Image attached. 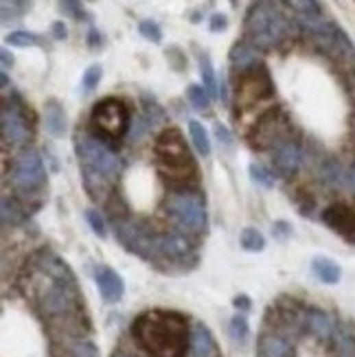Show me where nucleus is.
<instances>
[{"mask_svg": "<svg viewBox=\"0 0 355 357\" xmlns=\"http://www.w3.org/2000/svg\"><path fill=\"white\" fill-rule=\"evenodd\" d=\"M25 294L49 322L64 327L69 336H79L84 300L73 270L51 250L33 254L22 276Z\"/></svg>", "mask_w": 355, "mask_h": 357, "instance_id": "obj_1", "label": "nucleus"}, {"mask_svg": "<svg viewBox=\"0 0 355 357\" xmlns=\"http://www.w3.org/2000/svg\"><path fill=\"white\" fill-rule=\"evenodd\" d=\"M132 336L149 357H186L191 327L186 316L169 309L143 311L132 322Z\"/></svg>", "mask_w": 355, "mask_h": 357, "instance_id": "obj_2", "label": "nucleus"}, {"mask_svg": "<svg viewBox=\"0 0 355 357\" xmlns=\"http://www.w3.org/2000/svg\"><path fill=\"white\" fill-rule=\"evenodd\" d=\"M154 162L160 177L171 186H186L197 177V164L180 130H162L154 140Z\"/></svg>", "mask_w": 355, "mask_h": 357, "instance_id": "obj_3", "label": "nucleus"}, {"mask_svg": "<svg viewBox=\"0 0 355 357\" xmlns=\"http://www.w3.org/2000/svg\"><path fill=\"white\" fill-rule=\"evenodd\" d=\"M77 156L82 162L88 193L95 199H103L121 167L117 153L101 140L93 136H79L77 138Z\"/></svg>", "mask_w": 355, "mask_h": 357, "instance_id": "obj_4", "label": "nucleus"}, {"mask_svg": "<svg viewBox=\"0 0 355 357\" xmlns=\"http://www.w3.org/2000/svg\"><path fill=\"white\" fill-rule=\"evenodd\" d=\"M287 33L285 18L268 3L254 5L246 16V36L252 47L272 49Z\"/></svg>", "mask_w": 355, "mask_h": 357, "instance_id": "obj_5", "label": "nucleus"}, {"mask_svg": "<svg viewBox=\"0 0 355 357\" xmlns=\"http://www.w3.org/2000/svg\"><path fill=\"white\" fill-rule=\"evenodd\" d=\"M130 108L125 101L114 97H106L101 101H97L93 112H90V125L97 134H103L106 138H123L130 130Z\"/></svg>", "mask_w": 355, "mask_h": 357, "instance_id": "obj_6", "label": "nucleus"}, {"mask_svg": "<svg viewBox=\"0 0 355 357\" xmlns=\"http://www.w3.org/2000/svg\"><path fill=\"white\" fill-rule=\"evenodd\" d=\"M167 213L175 219L178 226L188 232H202L206 228V208L204 199L191 191H178L169 195Z\"/></svg>", "mask_w": 355, "mask_h": 357, "instance_id": "obj_7", "label": "nucleus"}, {"mask_svg": "<svg viewBox=\"0 0 355 357\" xmlns=\"http://www.w3.org/2000/svg\"><path fill=\"white\" fill-rule=\"evenodd\" d=\"M272 95H274V86L265 69L254 64L250 69L241 71L235 86V101L239 110H248L252 106L265 101V99H270Z\"/></svg>", "mask_w": 355, "mask_h": 357, "instance_id": "obj_8", "label": "nucleus"}, {"mask_svg": "<svg viewBox=\"0 0 355 357\" xmlns=\"http://www.w3.org/2000/svg\"><path fill=\"white\" fill-rule=\"evenodd\" d=\"M114 232L119 241L125 245L130 252H134L143 259H154L158 256V237L145 226H140L138 221H130L125 217L114 219Z\"/></svg>", "mask_w": 355, "mask_h": 357, "instance_id": "obj_9", "label": "nucleus"}, {"mask_svg": "<svg viewBox=\"0 0 355 357\" xmlns=\"http://www.w3.org/2000/svg\"><path fill=\"white\" fill-rule=\"evenodd\" d=\"M287 134V121L285 116L279 112V110H270L265 112L257 125L252 130V136H250V145L257 149H270V147H279L283 140V136Z\"/></svg>", "mask_w": 355, "mask_h": 357, "instance_id": "obj_10", "label": "nucleus"}, {"mask_svg": "<svg viewBox=\"0 0 355 357\" xmlns=\"http://www.w3.org/2000/svg\"><path fill=\"white\" fill-rule=\"evenodd\" d=\"M47 180L44 162L36 151H25L14 164V182L25 191H36Z\"/></svg>", "mask_w": 355, "mask_h": 357, "instance_id": "obj_11", "label": "nucleus"}, {"mask_svg": "<svg viewBox=\"0 0 355 357\" xmlns=\"http://www.w3.org/2000/svg\"><path fill=\"white\" fill-rule=\"evenodd\" d=\"M325 226L345 241L355 243V206L349 202H334L323 210Z\"/></svg>", "mask_w": 355, "mask_h": 357, "instance_id": "obj_12", "label": "nucleus"}, {"mask_svg": "<svg viewBox=\"0 0 355 357\" xmlns=\"http://www.w3.org/2000/svg\"><path fill=\"white\" fill-rule=\"evenodd\" d=\"M95 283L101 292V298L106 303H119L125 294V283L117 270L108 265H99L95 270Z\"/></svg>", "mask_w": 355, "mask_h": 357, "instance_id": "obj_13", "label": "nucleus"}, {"mask_svg": "<svg viewBox=\"0 0 355 357\" xmlns=\"http://www.w3.org/2000/svg\"><path fill=\"white\" fill-rule=\"evenodd\" d=\"M287 7L294 11L298 22H301L309 33L318 31L320 27H325L329 22L325 18L323 7H320L318 0H287Z\"/></svg>", "mask_w": 355, "mask_h": 357, "instance_id": "obj_14", "label": "nucleus"}, {"mask_svg": "<svg viewBox=\"0 0 355 357\" xmlns=\"http://www.w3.org/2000/svg\"><path fill=\"white\" fill-rule=\"evenodd\" d=\"M191 254V241L180 232H167L158 237V256L169 261H182Z\"/></svg>", "mask_w": 355, "mask_h": 357, "instance_id": "obj_15", "label": "nucleus"}, {"mask_svg": "<svg viewBox=\"0 0 355 357\" xmlns=\"http://www.w3.org/2000/svg\"><path fill=\"white\" fill-rule=\"evenodd\" d=\"M191 355L193 357H221V351L206 325L195 322L191 327Z\"/></svg>", "mask_w": 355, "mask_h": 357, "instance_id": "obj_16", "label": "nucleus"}, {"mask_svg": "<svg viewBox=\"0 0 355 357\" xmlns=\"http://www.w3.org/2000/svg\"><path fill=\"white\" fill-rule=\"evenodd\" d=\"M259 357H296L292 342L283 338L281 333H263L257 344Z\"/></svg>", "mask_w": 355, "mask_h": 357, "instance_id": "obj_17", "label": "nucleus"}, {"mask_svg": "<svg viewBox=\"0 0 355 357\" xmlns=\"http://www.w3.org/2000/svg\"><path fill=\"white\" fill-rule=\"evenodd\" d=\"M3 136L11 145H22L31 136L27 123H25V116L16 112L14 108L3 110Z\"/></svg>", "mask_w": 355, "mask_h": 357, "instance_id": "obj_18", "label": "nucleus"}, {"mask_svg": "<svg viewBox=\"0 0 355 357\" xmlns=\"http://www.w3.org/2000/svg\"><path fill=\"white\" fill-rule=\"evenodd\" d=\"M303 322L316 338L325 340V342L334 338V333H336L334 320H331L329 314H325V311H320V309H307L303 314Z\"/></svg>", "mask_w": 355, "mask_h": 357, "instance_id": "obj_19", "label": "nucleus"}, {"mask_svg": "<svg viewBox=\"0 0 355 357\" xmlns=\"http://www.w3.org/2000/svg\"><path fill=\"white\" fill-rule=\"evenodd\" d=\"M274 164L279 167L281 173H294L298 167H301L303 160V153L298 149V145L292 140H285L281 143L279 147H274Z\"/></svg>", "mask_w": 355, "mask_h": 357, "instance_id": "obj_20", "label": "nucleus"}, {"mask_svg": "<svg viewBox=\"0 0 355 357\" xmlns=\"http://www.w3.org/2000/svg\"><path fill=\"white\" fill-rule=\"evenodd\" d=\"M44 125H47L49 134H53L55 138H60L66 134V112L58 101H51L44 106Z\"/></svg>", "mask_w": 355, "mask_h": 357, "instance_id": "obj_21", "label": "nucleus"}, {"mask_svg": "<svg viewBox=\"0 0 355 357\" xmlns=\"http://www.w3.org/2000/svg\"><path fill=\"white\" fill-rule=\"evenodd\" d=\"M312 272L316 274V278L325 285H336L340 283L342 270L340 265L334 259H327V256H316L312 261Z\"/></svg>", "mask_w": 355, "mask_h": 357, "instance_id": "obj_22", "label": "nucleus"}, {"mask_svg": "<svg viewBox=\"0 0 355 357\" xmlns=\"http://www.w3.org/2000/svg\"><path fill=\"white\" fill-rule=\"evenodd\" d=\"M257 47H252V44L248 42H241V44H235V47H232V51H230V62L237 66L239 71H246V69H250V66H254V64H259L257 62Z\"/></svg>", "mask_w": 355, "mask_h": 357, "instance_id": "obj_23", "label": "nucleus"}, {"mask_svg": "<svg viewBox=\"0 0 355 357\" xmlns=\"http://www.w3.org/2000/svg\"><path fill=\"white\" fill-rule=\"evenodd\" d=\"M62 357H99V349L90 340H66L62 347Z\"/></svg>", "mask_w": 355, "mask_h": 357, "instance_id": "obj_24", "label": "nucleus"}, {"mask_svg": "<svg viewBox=\"0 0 355 357\" xmlns=\"http://www.w3.org/2000/svg\"><path fill=\"white\" fill-rule=\"evenodd\" d=\"M331 342H334V357H355V338L349 329H336Z\"/></svg>", "mask_w": 355, "mask_h": 357, "instance_id": "obj_25", "label": "nucleus"}, {"mask_svg": "<svg viewBox=\"0 0 355 357\" xmlns=\"http://www.w3.org/2000/svg\"><path fill=\"white\" fill-rule=\"evenodd\" d=\"M188 134H191V140L195 145L197 153L208 156L210 153V140H208V134H206L204 125H199L197 121H191L188 123Z\"/></svg>", "mask_w": 355, "mask_h": 357, "instance_id": "obj_26", "label": "nucleus"}, {"mask_svg": "<svg viewBox=\"0 0 355 357\" xmlns=\"http://www.w3.org/2000/svg\"><path fill=\"white\" fill-rule=\"evenodd\" d=\"M239 243H241V248L248 252H261L265 248V239L257 228H243Z\"/></svg>", "mask_w": 355, "mask_h": 357, "instance_id": "obj_27", "label": "nucleus"}, {"mask_svg": "<svg viewBox=\"0 0 355 357\" xmlns=\"http://www.w3.org/2000/svg\"><path fill=\"white\" fill-rule=\"evenodd\" d=\"M7 44H11V47H20V49H29V47H38L40 40H38V36H33V33L14 31L7 36Z\"/></svg>", "mask_w": 355, "mask_h": 357, "instance_id": "obj_28", "label": "nucleus"}, {"mask_svg": "<svg viewBox=\"0 0 355 357\" xmlns=\"http://www.w3.org/2000/svg\"><path fill=\"white\" fill-rule=\"evenodd\" d=\"M248 333H250V329H248L246 316H241V314L232 316V320H230V336H232V340L243 344V342L248 340Z\"/></svg>", "mask_w": 355, "mask_h": 357, "instance_id": "obj_29", "label": "nucleus"}, {"mask_svg": "<svg viewBox=\"0 0 355 357\" xmlns=\"http://www.w3.org/2000/svg\"><path fill=\"white\" fill-rule=\"evenodd\" d=\"M186 97H188V101H191V106L195 110H206L208 103H210V95L206 88L202 86H188V90H186Z\"/></svg>", "mask_w": 355, "mask_h": 357, "instance_id": "obj_30", "label": "nucleus"}, {"mask_svg": "<svg viewBox=\"0 0 355 357\" xmlns=\"http://www.w3.org/2000/svg\"><path fill=\"white\" fill-rule=\"evenodd\" d=\"M199 75H202V82H204V88L208 90V95H215V71L206 55L199 60Z\"/></svg>", "mask_w": 355, "mask_h": 357, "instance_id": "obj_31", "label": "nucleus"}, {"mask_svg": "<svg viewBox=\"0 0 355 357\" xmlns=\"http://www.w3.org/2000/svg\"><path fill=\"white\" fill-rule=\"evenodd\" d=\"M101 75H103L101 66L93 64L90 69H88V71L84 73V77H82V88H84V93H93L95 88L99 86V82H101Z\"/></svg>", "mask_w": 355, "mask_h": 357, "instance_id": "obj_32", "label": "nucleus"}, {"mask_svg": "<svg viewBox=\"0 0 355 357\" xmlns=\"http://www.w3.org/2000/svg\"><path fill=\"white\" fill-rule=\"evenodd\" d=\"M138 31H140L143 38L154 42V44H160V40H162V31H160V27L154 20H143L138 25Z\"/></svg>", "mask_w": 355, "mask_h": 357, "instance_id": "obj_33", "label": "nucleus"}, {"mask_svg": "<svg viewBox=\"0 0 355 357\" xmlns=\"http://www.w3.org/2000/svg\"><path fill=\"white\" fill-rule=\"evenodd\" d=\"M86 219H88V224H90V228H93V232L97 237H101V239H106V235H108V230H106V221H103V217L99 215V210H86Z\"/></svg>", "mask_w": 355, "mask_h": 357, "instance_id": "obj_34", "label": "nucleus"}, {"mask_svg": "<svg viewBox=\"0 0 355 357\" xmlns=\"http://www.w3.org/2000/svg\"><path fill=\"white\" fill-rule=\"evenodd\" d=\"M250 177L257 184H261V186H265V188H270L272 184H274V180H272V175L263 169V167H259V164H250Z\"/></svg>", "mask_w": 355, "mask_h": 357, "instance_id": "obj_35", "label": "nucleus"}, {"mask_svg": "<svg viewBox=\"0 0 355 357\" xmlns=\"http://www.w3.org/2000/svg\"><path fill=\"white\" fill-rule=\"evenodd\" d=\"M60 9L64 11L66 16H71L75 20L84 18V7L79 0H60Z\"/></svg>", "mask_w": 355, "mask_h": 357, "instance_id": "obj_36", "label": "nucleus"}, {"mask_svg": "<svg viewBox=\"0 0 355 357\" xmlns=\"http://www.w3.org/2000/svg\"><path fill=\"white\" fill-rule=\"evenodd\" d=\"M20 219H22V213L18 210V206L14 202H9V199H5L3 202V221L5 224H18Z\"/></svg>", "mask_w": 355, "mask_h": 357, "instance_id": "obj_37", "label": "nucleus"}, {"mask_svg": "<svg viewBox=\"0 0 355 357\" xmlns=\"http://www.w3.org/2000/svg\"><path fill=\"white\" fill-rule=\"evenodd\" d=\"M226 27H228V18H226L224 14H215L213 18H210V25H208V29L213 31V33L226 31Z\"/></svg>", "mask_w": 355, "mask_h": 357, "instance_id": "obj_38", "label": "nucleus"}, {"mask_svg": "<svg viewBox=\"0 0 355 357\" xmlns=\"http://www.w3.org/2000/svg\"><path fill=\"white\" fill-rule=\"evenodd\" d=\"M51 31H53V38H55V40H66V36H69V33H66L64 22H53Z\"/></svg>", "mask_w": 355, "mask_h": 357, "instance_id": "obj_39", "label": "nucleus"}, {"mask_svg": "<svg viewBox=\"0 0 355 357\" xmlns=\"http://www.w3.org/2000/svg\"><path fill=\"white\" fill-rule=\"evenodd\" d=\"M272 232H274L276 237H287V235H290V232H292V228L287 226L285 221H276L274 228H272Z\"/></svg>", "mask_w": 355, "mask_h": 357, "instance_id": "obj_40", "label": "nucleus"}, {"mask_svg": "<svg viewBox=\"0 0 355 357\" xmlns=\"http://www.w3.org/2000/svg\"><path fill=\"white\" fill-rule=\"evenodd\" d=\"M232 305H235L237 309H241V311H248L250 309V298L248 296H237L235 300H232Z\"/></svg>", "mask_w": 355, "mask_h": 357, "instance_id": "obj_41", "label": "nucleus"}, {"mask_svg": "<svg viewBox=\"0 0 355 357\" xmlns=\"http://www.w3.org/2000/svg\"><path fill=\"white\" fill-rule=\"evenodd\" d=\"M215 132H217V138L221 140V143H230L232 138H230V134H228V130L224 127V125H221V123H217V125H215Z\"/></svg>", "mask_w": 355, "mask_h": 357, "instance_id": "obj_42", "label": "nucleus"}, {"mask_svg": "<svg viewBox=\"0 0 355 357\" xmlns=\"http://www.w3.org/2000/svg\"><path fill=\"white\" fill-rule=\"evenodd\" d=\"M0 55H3V66H5V69H9V66L14 64V55H9L7 49H3V53H0Z\"/></svg>", "mask_w": 355, "mask_h": 357, "instance_id": "obj_43", "label": "nucleus"}, {"mask_svg": "<svg viewBox=\"0 0 355 357\" xmlns=\"http://www.w3.org/2000/svg\"><path fill=\"white\" fill-rule=\"evenodd\" d=\"M112 357H127V355H123V353H114Z\"/></svg>", "mask_w": 355, "mask_h": 357, "instance_id": "obj_44", "label": "nucleus"}, {"mask_svg": "<svg viewBox=\"0 0 355 357\" xmlns=\"http://www.w3.org/2000/svg\"><path fill=\"white\" fill-rule=\"evenodd\" d=\"M239 3V0H230V5H237Z\"/></svg>", "mask_w": 355, "mask_h": 357, "instance_id": "obj_45", "label": "nucleus"}, {"mask_svg": "<svg viewBox=\"0 0 355 357\" xmlns=\"http://www.w3.org/2000/svg\"><path fill=\"white\" fill-rule=\"evenodd\" d=\"M353 97H355V79H353Z\"/></svg>", "mask_w": 355, "mask_h": 357, "instance_id": "obj_46", "label": "nucleus"}]
</instances>
